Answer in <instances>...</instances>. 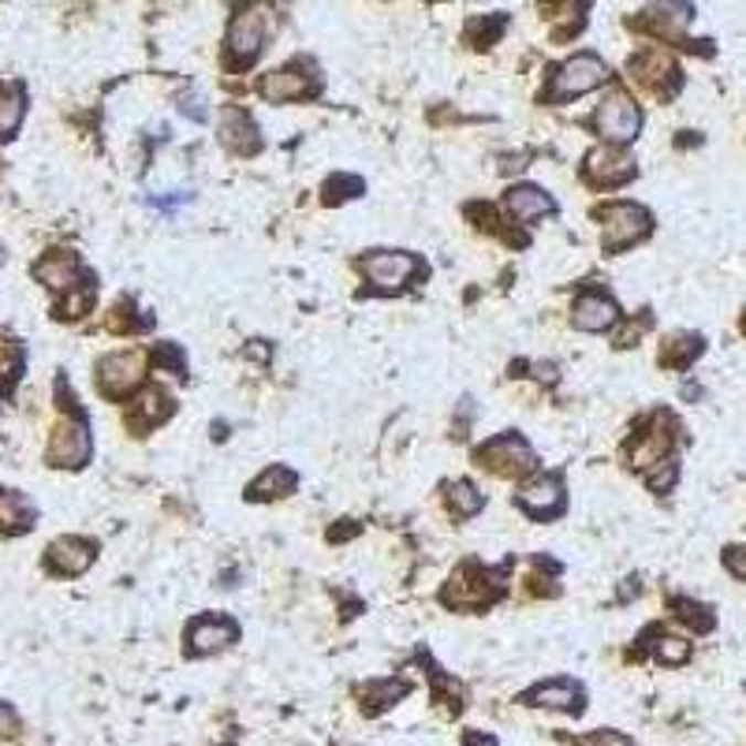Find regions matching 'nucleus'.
Instances as JSON below:
<instances>
[{"label": "nucleus", "instance_id": "20", "mask_svg": "<svg viewBox=\"0 0 746 746\" xmlns=\"http://www.w3.org/2000/svg\"><path fill=\"white\" fill-rule=\"evenodd\" d=\"M526 705H537V710H564V713H578L583 710V686L572 683V680H553V683H542L534 686V691L523 694Z\"/></svg>", "mask_w": 746, "mask_h": 746}, {"label": "nucleus", "instance_id": "5", "mask_svg": "<svg viewBox=\"0 0 746 746\" xmlns=\"http://www.w3.org/2000/svg\"><path fill=\"white\" fill-rule=\"evenodd\" d=\"M142 373H146V355L142 351H113L97 362V385L109 399H124L127 392H135L142 385Z\"/></svg>", "mask_w": 746, "mask_h": 746}, {"label": "nucleus", "instance_id": "37", "mask_svg": "<svg viewBox=\"0 0 746 746\" xmlns=\"http://www.w3.org/2000/svg\"><path fill=\"white\" fill-rule=\"evenodd\" d=\"M19 732V716L8 710V705H0V735H15Z\"/></svg>", "mask_w": 746, "mask_h": 746}, {"label": "nucleus", "instance_id": "11", "mask_svg": "<svg viewBox=\"0 0 746 746\" xmlns=\"http://www.w3.org/2000/svg\"><path fill=\"white\" fill-rule=\"evenodd\" d=\"M583 172L594 186H620L635 175V161L616 146H594L583 161Z\"/></svg>", "mask_w": 746, "mask_h": 746}, {"label": "nucleus", "instance_id": "31", "mask_svg": "<svg viewBox=\"0 0 746 746\" xmlns=\"http://www.w3.org/2000/svg\"><path fill=\"white\" fill-rule=\"evenodd\" d=\"M326 191H329L326 194L329 202H348V199H355V194L366 191V186H362L359 175H337V180H329Z\"/></svg>", "mask_w": 746, "mask_h": 746}, {"label": "nucleus", "instance_id": "6", "mask_svg": "<svg viewBox=\"0 0 746 746\" xmlns=\"http://www.w3.org/2000/svg\"><path fill=\"white\" fill-rule=\"evenodd\" d=\"M90 451H94V440H90V429H86L83 418H64L61 426L53 429V440H49V463L53 467H67V470H78L90 463Z\"/></svg>", "mask_w": 746, "mask_h": 746}, {"label": "nucleus", "instance_id": "32", "mask_svg": "<svg viewBox=\"0 0 746 746\" xmlns=\"http://www.w3.org/2000/svg\"><path fill=\"white\" fill-rule=\"evenodd\" d=\"M675 608H680V620H683V624L699 627V631H710V627H713V616H710V608H705V605H694V601H675Z\"/></svg>", "mask_w": 746, "mask_h": 746}, {"label": "nucleus", "instance_id": "14", "mask_svg": "<svg viewBox=\"0 0 746 746\" xmlns=\"http://www.w3.org/2000/svg\"><path fill=\"white\" fill-rule=\"evenodd\" d=\"M94 556H97V545L86 542V537H56V542L49 545V553H45L49 572L67 575V578L83 575L86 567L94 564Z\"/></svg>", "mask_w": 746, "mask_h": 746}, {"label": "nucleus", "instance_id": "8", "mask_svg": "<svg viewBox=\"0 0 746 746\" xmlns=\"http://www.w3.org/2000/svg\"><path fill=\"white\" fill-rule=\"evenodd\" d=\"M642 127V109L627 97L624 90L605 94V102L597 105V131L605 135L608 142H631Z\"/></svg>", "mask_w": 746, "mask_h": 746}, {"label": "nucleus", "instance_id": "9", "mask_svg": "<svg viewBox=\"0 0 746 746\" xmlns=\"http://www.w3.org/2000/svg\"><path fill=\"white\" fill-rule=\"evenodd\" d=\"M627 72H631L638 86H646L653 94H672L680 86V67H675V61L664 49H642L638 56H631Z\"/></svg>", "mask_w": 746, "mask_h": 746}, {"label": "nucleus", "instance_id": "16", "mask_svg": "<svg viewBox=\"0 0 746 746\" xmlns=\"http://www.w3.org/2000/svg\"><path fill=\"white\" fill-rule=\"evenodd\" d=\"M34 277L45 284L49 291H75L78 277H83V265L72 251H49L42 262L34 265Z\"/></svg>", "mask_w": 746, "mask_h": 746}, {"label": "nucleus", "instance_id": "15", "mask_svg": "<svg viewBox=\"0 0 746 746\" xmlns=\"http://www.w3.org/2000/svg\"><path fill=\"white\" fill-rule=\"evenodd\" d=\"M486 601H493L489 575L475 564H467L463 572H456L451 583L445 586V605H451V608H482Z\"/></svg>", "mask_w": 746, "mask_h": 746}, {"label": "nucleus", "instance_id": "34", "mask_svg": "<svg viewBox=\"0 0 746 746\" xmlns=\"http://www.w3.org/2000/svg\"><path fill=\"white\" fill-rule=\"evenodd\" d=\"M578 746H635L627 735H620V732H612V728H601V732H590V735H583L578 739Z\"/></svg>", "mask_w": 746, "mask_h": 746}, {"label": "nucleus", "instance_id": "3", "mask_svg": "<svg viewBox=\"0 0 746 746\" xmlns=\"http://www.w3.org/2000/svg\"><path fill=\"white\" fill-rule=\"evenodd\" d=\"M265 38H269V15L262 12V8H247V12H239L232 19L228 26V38H224V45H228V61L235 67H247L258 61Z\"/></svg>", "mask_w": 746, "mask_h": 746}, {"label": "nucleus", "instance_id": "35", "mask_svg": "<svg viewBox=\"0 0 746 746\" xmlns=\"http://www.w3.org/2000/svg\"><path fill=\"white\" fill-rule=\"evenodd\" d=\"M724 567H728L735 578H746V545H732L728 553H724Z\"/></svg>", "mask_w": 746, "mask_h": 746}, {"label": "nucleus", "instance_id": "17", "mask_svg": "<svg viewBox=\"0 0 746 746\" xmlns=\"http://www.w3.org/2000/svg\"><path fill=\"white\" fill-rule=\"evenodd\" d=\"M572 321H575V329H583V332H605V329H612L616 321H620V307H616L608 296H597V291H590V296L575 299Z\"/></svg>", "mask_w": 746, "mask_h": 746}, {"label": "nucleus", "instance_id": "21", "mask_svg": "<svg viewBox=\"0 0 746 746\" xmlns=\"http://www.w3.org/2000/svg\"><path fill=\"white\" fill-rule=\"evenodd\" d=\"M669 448H672V434L664 429V422H657L650 434H638L631 445H627V463L635 470L657 467L664 456H669Z\"/></svg>", "mask_w": 746, "mask_h": 746}, {"label": "nucleus", "instance_id": "12", "mask_svg": "<svg viewBox=\"0 0 746 746\" xmlns=\"http://www.w3.org/2000/svg\"><path fill=\"white\" fill-rule=\"evenodd\" d=\"M235 635H239V627H235L228 616H202V620L186 627V653L191 657L221 653L235 642Z\"/></svg>", "mask_w": 746, "mask_h": 746}, {"label": "nucleus", "instance_id": "1", "mask_svg": "<svg viewBox=\"0 0 746 746\" xmlns=\"http://www.w3.org/2000/svg\"><path fill=\"white\" fill-rule=\"evenodd\" d=\"M650 228H653V217L635 202H616V205H605L601 210V247L608 254L646 239Z\"/></svg>", "mask_w": 746, "mask_h": 746}, {"label": "nucleus", "instance_id": "24", "mask_svg": "<svg viewBox=\"0 0 746 746\" xmlns=\"http://www.w3.org/2000/svg\"><path fill=\"white\" fill-rule=\"evenodd\" d=\"M34 523V504L23 493L0 489V534H23Z\"/></svg>", "mask_w": 746, "mask_h": 746}, {"label": "nucleus", "instance_id": "38", "mask_svg": "<svg viewBox=\"0 0 746 746\" xmlns=\"http://www.w3.org/2000/svg\"><path fill=\"white\" fill-rule=\"evenodd\" d=\"M530 370H534V377H537V381H548V385H553V381H556V362H534V366H530Z\"/></svg>", "mask_w": 746, "mask_h": 746}, {"label": "nucleus", "instance_id": "7", "mask_svg": "<svg viewBox=\"0 0 746 746\" xmlns=\"http://www.w3.org/2000/svg\"><path fill=\"white\" fill-rule=\"evenodd\" d=\"M418 273V258L404 251H373L362 258V277L377 291H396Z\"/></svg>", "mask_w": 746, "mask_h": 746}, {"label": "nucleus", "instance_id": "19", "mask_svg": "<svg viewBox=\"0 0 746 746\" xmlns=\"http://www.w3.org/2000/svg\"><path fill=\"white\" fill-rule=\"evenodd\" d=\"M221 142L228 146L232 153H258L262 150V139H258V127L243 109H228L221 113Z\"/></svg>", "mask_w": 746, "mask_h": 746}, {"label": "nucleus", "instance_id": "22", "mask_svg": "<svg viewBox=\"0 0 746 746\" xmlns=\"http://www.w3.org/2000/svg\"><path fill=\"white\" fill-rule=\"evenodd\" d=\"M504 202H508V213H512L515 221H523V224H534V221L548 217V213H556V202L548 199L542 186H530V183L512 186Z\"/></svg>", "mask_w": 746, "mask_h": 746}, {"label": "nucleus", "instance_id": "2", "mask_svg": "<svg viewBox=\"0 0 746 746\" xmlns=\"http://www.w3.org/2000/svg\"><path fill=\"white\" fill-rule=\"evenodd\" d=\"M605 75H608V67H605L601 56H594V53H575L572 61H564V64L556 67L553 90H548V97H553V102H567V97H583V94L597 90V86L605 83Z\"/></svg>", "mask_w": 746, "mask_h": 746}, {"label": "nucleus", "instance_id": "33", "mask_svg": "<svg viewBox=\"0 0 746 746\" xmlns=\"http://www.w3.org/2000/svg\"><path fill=\"white\" fill-rule=\"evenodd\" d=\"M675 478H680V467H675V459H661V463H657V470L650 475V489L664 493V489L675 486Z\"/></svg>", "mask_w": 746, "mask_h": 746}, {"label": "nucleus", "instance_id": "29", "mask_svg": "<svg viewBox=\"0 0 746 746\" xmlns=\"http://www.w3.org/2000/svg\"><path fill=\"white\" fill-rule=\"evenodd\" d=\"M653 653H657V661H661V664H683L686 657H691V642L680 638V635H661L653 642Z\"/></svg>", "mask_w": 746, "mask_h": 746}, {"label": "nucleus", "instance_id": "28", "mask_svg": "<svg viewBox=\"0 0 746 746\" xmlns=\"http://www.w3.org/2000/svg\"><path fill=\"white\" fill-rule=\"evenodd\" d=\"M448 508L459 519H470V515H478L486 508V493H478V489L470 486V482H456V486L448 489Z\"/></svg>", "mask_w": 746, "mask_h": 746}, {"label": "nucleus", "instance_id": "25", "mask_svg": "<svg viewBox=\"0 0 746 746\" xmlns=\"http://www.w3.org/2000/svg\"><path fill=\"white\" fill-rule=\"evenodd\" d=\"M296 486H299L296 470H288V467H269V470H262V475L254 478L251 497H254V500L291 497V493H296Z\"/></svg>", "mask_w": 746, "mask_h": 746}, {"label": "nucleus", "instance_id": "39", "mask_svg": "<svg viewBox=\"0 0 746 746\" xmlns=\"http://www.w3.org/2000/svg\"><path fill=\"white\" fill-rule=\"evenodd\" d=\"M467 746H500L497 739H486V735H478V732H470L467 735Z\"/></svg>", "mask_w": 746, "mask_h": 746}, {"label": "nucleus", "instance_id": "10", "mask_svg": "<svg viewBox=\"0 0 746 746\" xmlns=\"http://www.w3.org/2000/svg\"><path fill=\"white\" fill-rule=\"evenodd\" d=\"M262 97L265 102H299V97H307L318 90V78L310 75L307 64H288V67H277V72H269L262 78Z\"/></svg>", "mask_w": 746, "mask_h": 746}, {"label": "nucleus", "instance_id": "18", "mask_svg": "<svg viewBox=\"0 0 746 746\" xmlns=\"http://www.w3.org/2000/svg\"><path fill=\"white\" fill-rule=\"evenodd\" d=\"M519 508L534 519L556 515L560 508H564V482H560L556 475H548V478H537V482L523 486L519 489Z\"/></svg>", "mask_w": 746, "mask_h": 746}, {"label": "nucleus", "instance_id": "27", "mask_svg": "<svg viewBox=\"0 0 746 746\" xmlns=\"http://www.w3.org/2000/svg\"><path fill=\"white\" fill-rule=\"evenodd\" d=\"M23 113H26V102H23V90H19V86L0 90V139H8V135L23 124Z\"/></svg>", "mask_w": 746, "mask_h": 746}, {"label": "nucleus", "instance_id": "36", "mask_svg": "<svg viewBox=\"0 0 746 746\" xmlns=\"http://www.w3.org/2000/svg\"><path fill=\"white\" fill-rule=\"evenodd\" d=\"M153 359H157V366H169V370H175V373L183 370V355L172 348V343H161V348L153 351Z\"/></svg>", "mask_w": 746, "mask_h": 746}, {"label": "nucleus", "instance_id": "30", "mask_svg": "<svg viewBox=\"0 0 746 746\" xmlns=\"http://www.w3.org/2000/svg\"><path fill=\"white\" fill-rule=\"evenodd\" d=\"M23 366V348L15 340H0V381H12Z\"/></svg>", "mask_w": 746, "mask_h": 746}, {"label": "nucleus", "instance_id": "23", "mask_svg": "<svg viewBox=\"0 0 746 746\" xmlns=\"http://www.w3.org/2000/svg\"><path fill=\"white\" fill-rule=\"evenodd\" d=\"M164 418H172V396L164 388H146L131 404V411H127V422H131V429H139V434L161 426Z\"/></svg>", "mask_w": 746, "mask_h": 746}, {"label": "nucleus", "instance_id": "40", "mask_svg": "<svg viewBox=\"0 0 746 746\" xmlns=\"http://www.w3.org/2000/svg\"><path fill=\"white\" fill-rule=\"evenodd\" d=\"M743 332H746V318H743Z\"/></svg>", "mask_w": 746, "mask_h": 746}, {"label": "nucleus", "instance_id": "26", "mask_svg": "<svg viewBox=\"0 0 746 746\" xmlns=\"http://www.w3.org/2000/svg\"><path fill=\"white\" fill-rule=\"evenodd\" d=\"M702 355V337L699 332H675V337L661 348V366H691L694 359Z\"/></svg>", "mask_w": 746, "mask_h": 746}, {"label": "nucleus", "instance_id": "4", "mask_svg": "<svg viewBox=\"0 0 746 746\" xmlns=\"http://www.w3.org/2000/svg\"><path fill=\"white\" fill-rule=\"evenodd\" d=\"M478 463L493 470L497 478H523L537 467V456L523 437L508 434V437L489 440L486 448H478Z\"/></svg>", "mask_w": 746, "mask_h": 746}, {"label": "nucleus", "instance_id": "13", "mask_svg": "<svg viewBox=\"0 0 746 746\" xmlns=\"http://www.w3.org/2000/svg\"><path fill=\"white\" fill-rule=\"evenodd\" d=\"M691 19H694V8L683 4V0H653V4L638 15V31H650L657 38H683Z\"/></svg>", "mask_w": 746, "mask_h": 746}]
</instances>
